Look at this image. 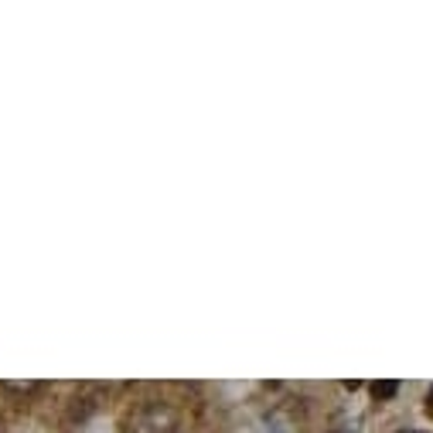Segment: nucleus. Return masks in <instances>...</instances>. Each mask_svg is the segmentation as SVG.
Returning a JSON list of instances; mask_svg holds the SVG:
<instances>
[{
  "label": "nucleus",
  "mask_w": 433,
  "mask_h": 433,
  "mask_svg": "<svg viewBox=\"0 0 433 433\" xmlns=\"http://www.w3.org/2000/svg\"><path fill=\"white\" fill-rule=\"evenodd\" d=\"M399 393V382L396 379H382V382H372V396L375 399H393Z\"/></svg>",
  "instance_id": "nucleus-1"
},
{
  "label": "nucleus",
  "mask_w": 433,
  "mask_h": 433,
  "mask_svg": "<svg viewBox=\"0 0 433 433\" xmlns=\"http://www.w3.org/2000/svg\"><path fill=\"white\" fill-rule=\"evenodd\" d=\"M427 410H430V413H433V389H430V393H427Z\"/></svg>",
  "instance_id": "nucleus-2"
}]
</instances>
